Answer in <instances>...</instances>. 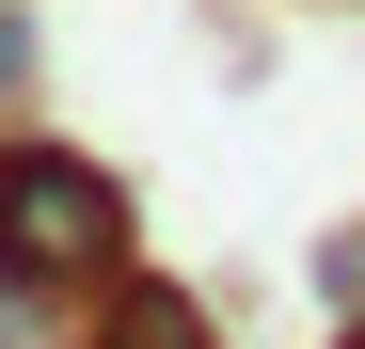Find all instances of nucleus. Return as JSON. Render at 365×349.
<instances>
[{"label": "nucleus", "instance_id": "f03ea898", "mask_svg": "<svg viewBox=\"0 0 365 349\" xmlns=\"http://www.w3.org/2000/svg\"><path fill=\"white\" fill-rule=\"evenodd\" d=\"M64 349H222V318H207V286H175V270H111V286H80V333Z\"/></svg>", "mask_w": 365, "mask_h": 349}, {"label": "nucleus", "instance_id": "7ed1b4c3", "mask_svg": "<svg viewBox=\"0 0 365 349\" xmlns=\"http://www.w3.org/2000/svg\"><path fill=\"white\" fill-rule=\"evenodd\" d=\"M302 270H318V302H334V318H365V222H334Z\"/></svg>", "mask_w": 365, "mask_h": 349}, {"label": "nucleus", "instance_id": "f257e3e1", "mask_svg": "<svg viewBox=\"0 0 365 349\" xmlns=\"http://www.w3.org/2000/svg\"><path fill=\"white\" fill-rule=\"evenodd\" d=\"M128 254H143L128 174L80 159V143H48V127H0V286H16V302H80V286H111Z\"/></svg>", "mask_w": 365, "mask_h": 349}, {"label": "nucleus", "instance_id": "20e7f679", "mask_svg": "<svg viewBox=\"0 0 365 349\" xmlns=\"http://www.w3.org/2000/svg\"><path fill=\"white\" fill-rule=\"evenodd\" d=\"M334 349H365V318H334Z\"/></svg>", "mask_w": 365, "mask_h": 349}]
</instances>
